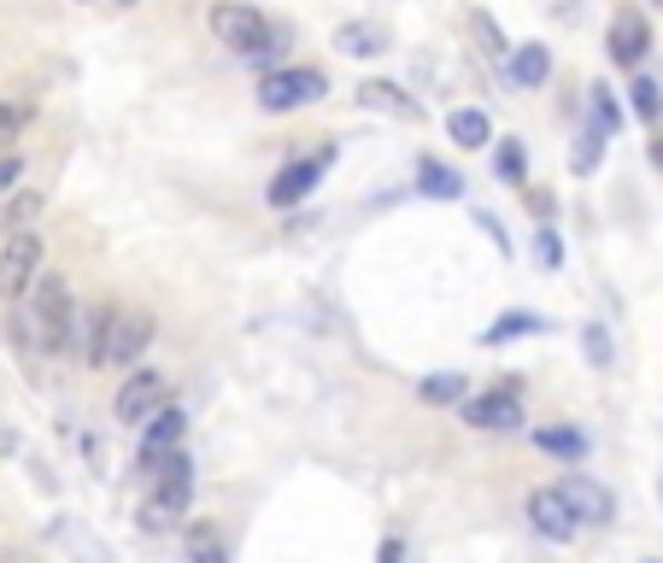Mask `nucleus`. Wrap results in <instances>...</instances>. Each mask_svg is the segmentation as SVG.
<instances>
[{"instance_id": "obj_1", "label": "nucleus", "mask_w": 663, "mask_h": 563, "mask_svg": "<svg viewBox=\"0 0 663 563\" xmlns=\"http://www.w3.org/2000/svg\"><path fill=\"white\" fill-rule=\"evenodd\" d=\"M205 24H212V36L223 41V48H235L247 59H264V53L282 48V30L259 7H241V0H218V7L205 12Z\"/></svg>"}, {"instance_id": "obj_2", "label": "nucleus", "mask_w": 663, "mask_h": 563, "mask_svg": "<svg viewBox=\"0 0 663 563\" xmlns=\"http://www.w3.org/2000/svg\"><path fill=\"white\" fill-rule=\"evenodd\" d=\"M153 464H159V487L141 499V529L164 534V529H177V516H189L194 475H189V458H182V452H159Z\"/></svg>"}, {"instance_id": "obj_3", "label": "nucleus", "mask_w": 663, "mask_h": 563, "mask_svg": "<svg viewBox=\"0 0 663 563\" xmlns=\"http://www.w3.org/2000/svg\"><path fill=\"white\" fill-rule=\"evenodd\" d=\"M323 94H329V82H323V71H312V66L259 77V107H264V112H294V107H312V100H323Z\"/></svg>"}, {"instance_id": "obj_4", "label": "nucleus", "mask_w": 663, "mask_h": 563, "mask_svg": "<svg viewBox=\"0 0 663 563\" xmlns=\"http://www.w3.org/2000/svg\"><path fill=\"white\" fill-rule=\"evenodd\" d=\"M41 270V235L36 229H12L7 247H0V300H18L36 282Z\"/></svg>"}, {"instance_id": "obj_5", "label": "nucleus", "mask_w": 663, "mask_h": 563, "mask_svg": "<svg viewBox=\"0 0 663 563\" xmlns=\"http://www.w3.org/2000/svg\"><path fill=\"white\" fill-rule=\"evenodd\" d=\"M36 323H41V341H48L53 352L59 346H71V318H77V305H71V288L59 282V277H36Z\"/></svg>"}, {"instance_id": "obj_6", "label": "nucleus", "mask_w": 663, "mask_h": 563, "mask_svg": "<svg viewBox=\"0 0 663 563\" xmlns=\"http://www.w3.org/2000/svg\"><path fill=\"white\" fill-rule=\"evenodd\" d=\"M557 493H564V505L575 511V523H611V516H616L611 487L593 482V475H564V482H557Z\"/></svg>"}, {"instance_id": "obj_7", "label": "nucleus", "mask_w": 663, "mask_h": 563, "mask_svg": "<svg viewBox=\"0 0 663 563\" xmlns=\"http://www.w3.org/2000/svg\"><path fill=\"white\" fill-rule=\"evenodd\" d=\"M335 164V148H323V153H312V159H294L288 171H277V182H271V205H300L305 194L318 188V177Z\"/></svg>"}, {"instance_id": "obj_8", "label": "nucleus", "mask_w": 663, "mask_h": 563, "mask_svg": "<svg viewBox=\"0 0 663 563\" xmlns=\"http://www.w3.org/2000/svg\"><path fill=\"white\" fill-rule=\"evenodd\" d=\"M159 400H164V375L159 370H135L130 382L118 388L112 411H118V423H148V411H159Z\"/></svg>"}, {"instance_id": "obj_9", "label": "nucleus", "mask_w": 663, "mask_h": 563, "mask_svg": "<svg viewBox=\"0 0 663 563\" xmlns=\"http://www.w3.org/2000/svg\"><path fill=\"white\" fill-rule=\"evenodd\" d=\"M464 423L470 429H516L523 423V400H516V388L475 393V400H464Z\"/></svg>"}, {"instance_id": "obj_10", "label": "nucleus", "mask_w": 663, "mask_h": 563, "mask_svg": "<svg viewBox=\"0 0 663 563\" xmlns=\"http://www.w3.org/2000/svg\"><path fill=\"white\" fill-rule=\"evenodd\" d=\"M646 48H652V24H646L634 7H623V12L611 18V59H616L623 71H634L640 59H646Z\"/></svg>"}, {"instance_id": "obj_11", "label": "nucleus", "mask_w": 663, "mask_h": 563, "mask_svg": "<svg viewBox=\"0 0 663 563\" xmlns=\"http://www.w3.org/2000/svg\"><path fill=\"white\" fill-rule=\"evenodd\" d=\"M148 341H153V318H141V311H123V318L107 323V346H100V359H107V364H130Z\"/></svg>"}, {"instance_id": "obj_12", "label": "nucleus", "mask_w": 663, "mask_h": 563, "mask_svg": "<svg viewBox=\"0 0 663 563\" xmlns=\"http://www.w3.org/2000/svg\"><path fill=\"white\" fill-rule=\"evenodd\" d=\"M529 523L541 529L546 540H570L575 529H582V523H575V511L564 505V493H557V487H534V493H529Z\"/></svg>"}, {"instance_id": "obj_13", "label": "nucleus", "mask_w": 663, "mask_h": 563, "mask_svg": "<svg viewBox=\"0 0 663 563\" xmlns=\"http://www.w3.org/2000/svg\"><path fill=\"white\" fill-rule=\"evenodd\" d=\"M359 107H364V112H382V118H400V123H418V118H423L418 100H411L400 82H382V77L359 82Z\"/></svg>"}, {"instance_id": "obj_14", "label": "nucleus", "mask_w": 663, "mask_h": 563, "mask_svg": "<svg viewBox=\"0 0 663 563\" xmlns=\"http://www.w3.org/2000/svg\"><path fill=\"white\" fill-rule=\"evenodd\" d=\"M182 429H189V416H182L177 405H159V411H148V441H141V464H153L159 452H177Z\"/></svg>"}, {"instance_id": "obj_15", "label": "nucleus", "mask_w": 663, "mask_h": 563, "mask_svg": "<svg viewBox=\"0 0 663 563\" xmlns=\"http://www.w3.org/2000/svg\"><path fill=\"white\" fill-rule=\"evenodd\" d=\"M335 48L346 59H376L388 48V30L376 24V18H346V24L335 30Z\"/></svg>"}, {"instance_id": "obj_16", "label": "nucleus", "mask_w": 663, "mask_h": 563, "mask_svg": "<svg viewBox=\"0 0 663 563\" xmlns=\"http://www.w3.org/2000/svg\"><path fill=\"white\" fill-rule=\"evenodd\" d=\"M446 135L452 141H459V148H488V141H493V123H488V112L482 107H459V112H452L446 118Z\"/></svg>"}, {"instance_id": "obj_17", "label": "nucleus", "mask_w": 663, "mask_h": 563, "mask_svg": "<svg viewBox=\"0 0 663 563\" xmlns=\"http://www.w3.org/2000/svg\"><path fill=\"white\" fill-rule=\"evenodd\" d=\"M418 188H423L429 200H459L464 194V177L452 171V164H441V159H423L418 164Z\"/></svg>"}, {"instance_id": "obj_18", "label": "nucleus", "mask_w": 663, "mask_h": 563, "mask_svg": "<svg viewBox=\"0 0 663 563\" xmlns=\"http://www.w3.org/2000/svg\"><path fill=\"white\" fill-rule=\"evenodd\" d=\"M511 77L523 82V89H541V82L552 77V53L541 48V41H523V53L511 59Z\"/></svg>"}, {"instance_id": "obj_19", "label": "nucleus", "mask_w": 663, "mask_h": 563, "mask_svg": "<svg viewBox=\"0 0 663 563\" xmlns=\"http://www.w3.org/2000/svg\"><path fill=\"white\" fill-rule=\"evenodd\" d=\"M546 329V318H534V311H505L493 329H482V341L488 346H505V341H516V335H541Z\"/></svg>"}, {"instance_id": "obj_20", "label": "nucleus", "mask_w": 663, "mask_h": 563, "mask_svg": "<svg viewBox=\"0 0 663 563\" xmlns=\"http://www.w3.org/2000/svg\"><path fill=\"white\" fill-rule=\"evenodd\" d=\"M470 30H475V41H482V53H488V59H505V53H511V41H505V30H500V18H493L488 7H475V12H470Z\"/></svg>"}, {"instance_id": "obj_21", "label": "nucleus", "mask_w": 663, "mask_h": 563, "mask_svg": "<svg viewBox=\"0 0 663 563\" xmlns=\"http://www.w3.org/2000/svg\"><path fill=\"white\" fill-rule=\"evenodd\" d=\"M71 341H82V352L100 364V346H107V318H100V311H77V318H71Z\"/></svg>"}, {"instance_id": "obj_22", "label": "nucleus", "mask_w": 663, "mask_h": 563, "mask_svg": "<svg viewBox=\"0 0 663 563\" xmlns=\"http://www.w3.org/2000/svg\"><path fill=\"white\" fill-rule=\"evenodd\" d=\"M599 159H605V130H599V123H593V130H582V141H575V177H593L599 171Z\"/></svg>"}, {"instance_id": "obj_23", "label": "nucleus", "mask_w": 663, "mask_h": 563, "mask_svg": "<svg viewBox=\"0 0 663 563\" xmlns=\"http://www.w3.org/2000/svg\"><path fill=\"white\" fill-rule=\"evenodd\" d=\"M534 446L557 452V458H582V452H587V441H582L575 429H534Z\"/></svg>"}, {"instance_id": "obj_24", "label": "nucleus", "mask_w": 663, "mask_h": 563, "mask_svg": "<svg viewBox=\"0 0 663 563\" xmlns=\"http://www.w3.org/2000/svg\"><path fill=\"white\" fill-rule=\"evenodd\" d=\"M41 205H48V194H41V188H24V194H12V205H7V218H0V229H7V235H12V229H24V223L41 212Z\"/></svg>"}, {"instance_id": "obj_25", "label": "nucleus", "mask_w": 663, "mask_h": 563, "mask_svg": "<svg viewBox=\"0 0 663 563\" xmlns=\"http://www.w3.org/2000/svg\"><path fill=\"white\" fill-rule=\"evenodd\" d=\"M423 400H429V405H452V400H464V375H452V370L429 375V382H423Z\"/></svg>"}, {"instance_id": "obj_26", "label": "nucleus", "mask_w": 663, "mask_h": 563, "mask_svg": "<svg viewBox=\"0 0 663 563\" xmlns=\"http://www.w3.org/2000/svg\"><path fill=\"white\" fill-rule=\"evenodd\" d=\"M629 94H634V112L646 118V123H657V118H663V89H657L652 77H634V89H629Z\"/></svg>"}, {"instance_id": "obj_27", "label": "nucleus", "mask_w": 663, "mask_h": 563, "mask_svg": "<svg viewBox=\"0 0 663 563\" xmlns=\"http://www.w3.org/2000/svg\"><path fill=\"white\" fill-rule=\"evenodd\" d=\"M587 94H593V118H599V130H605V135H611V130H623V107H616V94L605 89V82H599V89H587Z\"/></svg>"}, {"instance_id": "obj_28", "label": "nucleus", "mask_w": 663, "mask_h": 563, "mask_svg": "<svg viewBox=\"0 0 663 563\" xmlns=\"http://www.w3.org/2000/svg\"><path fill=\"white\" fill-rule=\"evenodd\" d=\"M493 164H500V177H505V182H523V171H529L523 141H500V153H493Z\"/></svg>"}, {"instance_id": "obj_29", "label": "nucleus", "mask_w": 663, "mask_h": 563, "mask_svg": "<svg viewBox=\"0 0 663 563\" xmlns=\"http://www.w3.org/2000/svg\"><path fill=\"white\" fill-rule=\"evenodd\" d=\"M189 563H230V557H223V540L212 529H194L189 534Z\"/></svg>"}, {"instance_id": "obj_30", "label": "nucleus", "mask_w": 663, "mask_h": 563, "mask_svg": "<svg viewBox=\"0 0 663 563\" xmlns=\"http://www.w3.org/2000/svg\"><path fill=\"white\" fill-rule=\"evenodd\" d=\"M59 534H66V546L82 557V563H107V546H94V540H82L77 523H59Z\"/></svg>"}, {"instance_id": "obj_31", "label": "nucleus", "mask_w": 663, "mask_h": 563, "mask_svg": "<svg viewBox=\"0 0 663 563\" xmlns=\"http://www.w3.org/2000/svg\"><path fill=\"white\" fill-rule=\"evenodd\" d=\"M582 346H587V359H593L599 370H605V364H611V335H605V329H599V323H593V329H587V335H582Z\"/></svg>"}, {"instance_id": "obj_32", "label": "nucleus", "mask_w": 663, "mask_h": 563, "mask_svg": "<svg viewBox=\"0 0 663 563\" xmlns=\"http://www.w3.org/2000/svg\"><path fill=\"white\" fill-rule=\"evenodd\" d=\"M534 259H541V264L552 270L557 259H564V241H557V235H552V229H541V241H534Z\"/></svg>"}, {"instance_id": "obj_33", "label": "nucleus", "mask_w": 663, "mask_h": 563, "mask_svg": "<svg viewBox=\"0 0 663 563\" xmlns=\"http://www.w3.org/2000/svg\"><path fill=\"white\" fill-rule=\"evenodd\" d=\"M24 118H30L24 107H0V141H12L18 130H24Z\"/></svg>"}, {"instance_id": "obj_34", "label": "nucleus", "mask_w": 663, "mask_h": 563, "mask_svg": "<svg viewBox=\"0 0 663 563\" xmlns=\"http://www.w3.org/2000/svg\"><path fill=\"white\" fill-rule=\"evenodd\" d=\"M18 177H24V164H18V159H0V200L18 188Z\"/></svg>"}, {"instance_id": "obj_35", "label": "nucleus", "mask_w": 663, "mask_h": 563, "mask_svg": "<svg viewBox=\"0 0 663 563\" xmlns=\"http://www.w3.org/2000/svg\"><path fill=\"white\" fill-rule=\"evenodd\" d=\"M382 563H400V540H388V546H382Z\"/></svg>"}, {"instance_id": "obj_36", "label": "nucleus", "mask_w": 663, "mask_h": 563, "mask_svg": "<svg viewBox=\"0 0 663 563\" xmlns=\"http://www.w3.org/2000/svg\"><path fill=\"white\" fill-rule=\"evenodd\" d=\"M652 164H657V171H663V135L652 141Z\"/></svg>"}, {"instance_id": "obj_37", "label": "nucleus", "mask_w": 663, "mask_h": 563, "mask_svg": "<svg viewBox=\"0 0 663 563\" xmlns=\"http://www.w3.org/2000/svg\"><path fill=\"white\" fill-rule=\"evenodd\" d=\"M657 7H663V0H657Z\"/></svg>"}]
</instances>
